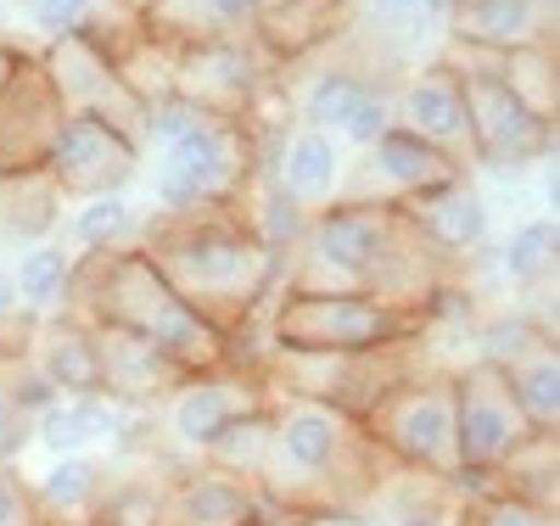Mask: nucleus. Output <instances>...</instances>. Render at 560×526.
Instances as JSON below:
<instances>
[{
    "mask_svg": "<svg viewBox=\"0 0 560 526\" xmlns=\"http://www.w3.org/2000/svg\"><path fill=\"white\" fill-rule=\"evenodd\" d=\"M280 285H292V292H370L432 319V303L448 285V264L409 230L404 208L342 197L308 213Z\"/></svg>",
    "mask_w": 560,
    "mask_h": 526,
    "instance_id": "obj_1",
    "label": "nucleus"
},
{
    "mask_svg": "<svg viewBox=\"0 0 560 526\" xmlns=\"http://www.w3.org/2000/svg\"><path fill=\"white\" fill-rule=\"evenodd\" d=\"M140 253L158 264L179 303H191L213 330L236 337L258 325L287 280V258L258 242L242 208L213 213H147Z\"/></svg>",
    "mask_w": 560,
    "mask_h": 526,
    "instance_id": "obj_2",
    "label": "nucleus"
},
{
    "mask_svg": "<svg viewBox=\"0 0 560 526\" xmlns=\"http://www.w3.org/2000/svg\"><path fill=\"white\" fill-rule=\"evenodd\" d=\"M387 470L393 465L370 443L364 420L331 404H314V398L269 393V454H264V470L253 488L275 515L364 510L370 499H382Z\"/></svg>",
    "mask_w": 560,
    "mask_h": 526,
    "instance_id": "obj_3",
    "label": "nucleus"
},
{
    "mask_svg": "<svg viewBox=\"0 0 560 526\" xmlns=\"http://www.w3.org/2000/svg\"><path fill=\"white\" fill-rule=\"evenodd\" d=\"M68 308L90 325H113L129 337L152 342L158 353H168L185 375H208L224 370L230 337L213 330L191 303L174 297V285L158 274V264L129 247V253H96L73 264V292Z\"/></svg>",
    "mask_w": 560,
    "mask_h": 526,
    "instance_id": "obj_4",
    "label": "nucleus"
},
{
    "mask_svg": "<svg viewBox=\"0 0 560 526\" xmlns=\"http://www.w3.org/2000/svg\"><path fill=\"white\" fill-rule=\"evenodd\" d=\"M427 314L382 303L370 292H292V285H280L264 314L269 353H382L427 342Z\"/></svg>",
    "mask_w": 560,
    "mask_h": 526,
    "instance_id": "obj_5",
    "label": "nucleus"
},
{
    "mask_svg": "<svg viewBox=\"0 0 560 526\" xmlns=\"http://www.w3.org/2000/svg\"><path fill=\"white\" fill-rule=\"evenodd\" d=\"M152 208L158 213H213V208H242L258 179V152L247 124L202 118L179 140L152 152Z\"/></svg>",
    "mask_w": 560,
    "mask_h": 526,
    "instance_id": "obj_6",
    "label": "nucleus"
},
{
    "mask_svg": "<svg viewBox=\"0 0 560 526\" xmlns=\"http://www.w3.org/2000/svg\"><path fill=\"white\" fill-rule=\"evenodd\" d=\"M438 62H448L459 73V90H465V163L493 168V174H527V168H544L555 157V124L533 118L504 90V79L493 73L499 57L448 45Z\"/></svg>",
    "mask_w": 560,
    "mask_h": 526,
    "instance_id": "obj_7",
    "label": "nucleus"
},
{
    "mask_svg": "<svg viewBox=\"0 0 560 526\" xmlns=\"http://www.w3.org/2000/svg\"><path fill=\"white\" fill-rule=\"evenodd\" d=\"M364 432L387 454V465L432 476V482H454L459 448H454V375L443 370H415L409 381L364 414Z\"/></svg>",
    "mask_w": 560,
    "mask_h": 526,
    "instance_id": "obj_8",
    "label": "nucleus"
},
{
    "mask_svg": "<svg viewBox=\"0 0 560 526\" xmlns=\"http://www.w3.org/2000/svg\"><path fill=\"white\" fill-rule=\"evenodd\" d=\"M420 370V342L382 348V353H269L264 387L280 398H314L353 420H364L398 381Z\"/></svg>",
    "mask_w": 560,
    "mask_h": 526,
    "instance_id": "obj_9",
    "label": "nucleus"
},
{
    "mask_svg": "<svg viewBox=\"0 0 560 526\" xmlns=\"http://www.w3.org/2000/svg\"><path fill=\"white\" fill-rule=\"evenodd\" d=\"M275 90H280V73L253 45V34L179 39V51H174V84H168V95L191 102L208 118L247 124Z\"/></svg>",
    "mask_w": 560,
    "mask_h": 526,
    "instance_id": "obj_10",
    "label": "nucleus"
},
{
    "mask_svg": "<svg viewBox=\"0 0 560 526\" xmlns=\"http://www.w3.org/2000/svg\"><path fill=\"white\" fill-rule=\"evenodd\" d=\"M39 68H45V79H51L68 118H96V124H113L118 135L140 140V118H147V107L135 102V90L124 84L118 62L102 51L96 39H84V34L45 39Z\"/></svg>",
    "mask_w": 560,
    "mask_h": 526,
    "instance_id": "obj_11",
    "label": "nucleus"
},
{
    "mask_svg": "<svg viewBox=\"0 0 560 526\" xmlns=\"http://www.w3.org/2000/svg\"><path fill=\"white\" fill-rule=\"evenodd\" d=\"M527 437L533 432H527L516 398H510V387H504V370L488 364V359H471L454 375V448H459V470H499Z\"/></svg>",
    "mask_w": 560,
    "mask_h": 526,
    "instance_id": "obj_12",
    "label": "nucleus"
},
{
    "mask_svg": "<svg viewBox=\"0 0 560 526\" xmlns=\"http://www.w3.org/2000/svg\"><path fill=\"white\" fill-rule=\"evenodd\" d=\"M140 168H147L140 140H129L96 118H62V129L51 140V157H45V179L62 190V202H90V197L129 190Z\"/></svg>",
    "mask_w": 560,
    "mask_h": 526,
    "instance_id": "obj_13",
    "label": "nucleus"
},
{
    "mask_svg": "<svg viewBox=\"0 0 560 526\" xmlns=\"http://www.w3.org/2000/svg\"><path fill=\"white\" fill-rule=\"evenodd\" d=\"M269 393H264V375H242V370H208V375H185L179 387L158 404L163 414V432L174 437L179 454L202 459L230 425H236L242 414L264 409Z\"/></svg>",
    "mask_w": 560,
    "mask_h": 526,
    "instance_id": "obj_14",
    "label": "nucleus"
},
{
    "mask_svg": "<svg viewBox=\"0 0 560 526\" xmlns=\"http://www.w3.org/2000/svg\"><path fill=\"white\" fill-rule=\"evenodd\" d=\"M62 118L68 113L39 68V51H28L18 62V73L7 79V90H0V179L39 174L45 157H51V140H57Z\"/></svg>",
    "mask_w": 560,
    "mask_h": 526,
    "instance_id": "obj_15",
    "label": "nucleus"
},
{
    "mask_svg": "<svg viewBox=\"0 0 560 526\" xmlns=\"http://www.w3.org/2000/svg\"><path fill=\"white\" fill-rule=\"evenodd\" d=\"M454 179H465V163H459V157L427 147L420 135H409V129L393 124L376 147L364 152V168L348 174L342 197H370V202H393V208H398V202H415V197L443 190V185H454Z\"/></svg>",
    "mask_w": 560,
    "mask_h": 526,
    "instance_id": "obj_16",
    "label": "nucleus"
},
{
    "mask_svg": "<svg viewBox=\"0 0 560 526\" xmlns=\"http://www.w3.org/2000/svg\"><path fill=\"white\" fill-rule=\"evenodd\" d=\"M269 504L258 499V488L247 476H230L219 465H185L158 488V510L152 526H247L258 521Z\"/></svg>",
    "mask_w": 560,
    "mask_h": 526,
    "instance_id": "obj_17",
    "label": "nucleus"
},
{
    "mask_svg": "<svg viewBox=\"0 0 560 526\" xmlns=\"http://www.w3.org/2000/svg\"><path fill=\"white\" fill-rule=\"evenodd\" d=\"M560 0H454V12L443 17L448 45L465 51H527V45H555Z\"/></svg>",
    "mask_w": 560,
    "mask_h": 526,
    "instance_id": "obj_18",
    "label": "nucleus"
},
{
    "mask_svg": "<svg viewBox=\"0 0 560 526\" xmlns=\"http://www.w3.org/2000/svg\"><path fill=\"white\" fill-rule=\"evenodd\" d=\"M258 179H269L298 213H319V208L342 202V190H348V147L337 135L298 124Z\"/></svg>",
    "mask_w": 560,
    "mask_h": 526,
    "instance_id": "obj_19",
    "label": "nucleus"
},
{
    "mask_svg": "<svg viewBox=\"0 0 560 526\" xmlns=\"http://www.w3.org/2000/svg\"><path fill=\"white\" fill-rule=\"evenodd\" d=\"M359 0H275L253 23V45L275 62V73H287L292 62L331 51V45L353 28Z\"/></svg>",
    "mask_w": 560,
    "mask_h": 526,
    "instance_id": "obj_20",
    "label": "nucleus"
},
{
    "mask_svg": "<svg viewBox=\"0 0 560 526\" xmlns=\"http://www.w3.org/2000/svg\"><path fill=\"white\" fill-rule=\"evenodd\" d=\"M393 124L465 163V90H459V73L448 62L415 68L393 90Z\"/></svg>",
    "mask_w": 560,
    "mask_h": 526,
    "instance_id": "obj_21",
    "label": "nucleus"
},
{
    "mask_svg": "<svg viewBox=\"0 0 560 526\" xmlns=\"http://www.w3.org/2000/svg\"><path fill=\"white\" fill-rule=\"evenodd\" d=\"M28 364L51 381L62 398H102V353H96V325L79 319L73 308L34 319L28 342H23Z\"/></svg>",
    "mask_w": 560,
    "mask_h": 526,
    "instance_id": "obj_22",
    "label": "nucleus"
},
{
    "mask_svg": "<svg viewBox=\"0 0 560 526\" xmlns=\"http://www.w3.org/2000/svg\"><path fill=\"white\" fill-rule=\"evenodd\" d=\"M96 353H102V398L124 409H158L185 381V370L168 353L113 325H96Z\"/></svg>",
    "mask_w": 560,
    "mask_h": 526,
    "instance_id": "obj_23",
    "label": "nucleus"
},
{
    "mask_svg": "<svg viewBox=\"0 0 560 526\" xmlns=\"http://www.w3.org/2000/svg\"><path fill=\"white\" fill-rule=\"evenodd\" d=\"M409 230L427 242L443 264L465 258V253H477L488 242V202H482V190L471 179H454L443 190H427V197H415V202H398Z\"/></svg>",
    "mask_w": 560,
    "mask_h": 526,
    "instance_id": "obj_24",
    "label": "nucleus"
},
{
    "mask_svg": "<svg viewBox=\"0 0 560 526\" xmlns=\"http://www.w3.org/2000/svg\"><path fill=\"white\" fill-rule=\"evenodd\" d=\"M499 370H504V387H510V398H516V409L527 420V432L555 437V425H560V353H555V342L538 337L522 353L499 359Z\"/></svg>",
    "mask_w": 560,
    "mask_h": 526,
    "instance_id": "obj_25",
    "label": "nucleus"
},
{
    "mask_svg": "<svg viewBox=\"0 0 560 526\" xmlns=\"http://www.w3.org/2000/svg\"><path fill=\"white\" fill-rule=\"evenodd\" d=\"M376 90H387L376 73H364V68H353V62H325V68L292 95V118H298L303 129L342 135V124H348Z\"/></svg>",
    "mask_w": 560,
    "mask_h": 526,
    "instance_id": "obj_26",
    "label": "nucleus"
},
{
    "mask_svg": "<svg viewBox=\"0 0 560 526\" xmlns=\"http://www.w3.org/2000/svg\"><path fill=\"white\" fill-rule=\"evenodd\" d=\"M107 488L113 476L102 459L90 454H68V459H51V470L34 482V504L45 521H96V510L107 504Z\"/></svg>",
    "mask_w": 560,
    "mask_h": 526,
    "instance_id": "obj_27",
    "label": "nucleus"
},
{
    "mask_svg": "<svg viewBox=\"0 0 560 526\" xmlns=\"http://www.w3.org/2000/svg\"><path fill=\"white\" fill-rule=\"evenodd\" d=\"M73 264L79 253L57 247V242H34V247H18V264L7 269L12 274V292H18V308L28 319H51L68 308V292H73Z\"/></svg>",
    "mask_w": 560,
    "mask_h": 526,
    "instance_id": "obj_28",
    "label": "nucleus"
},
{
    "mask_svg": "<svg viewBox=\"0 0 560 526\" xmlns=\"http://www.w3.org/2000/svg\"><path fill=\"white\" fill-rule=\"evenodd\" d=\"M62 224V190L39 174H18V179H0V242H51V230Z\"/></svg>",
    "mask_w": 560,
    "mask_h": 526,
    "instance_id": "obj_29",
    "label": "nucleus"
},
{
    "mask_svg": "<svg viewBox=\"0 0 560 526\" xmlns=\"http://www.w3.org/2000/svg\"><path fill=\"white\" fill-rule=\"evenodd\" d=\"M264 0H152L147 28L168 39H208V34H253Z\"/></svg>",
    "mask_w": 560,
    "mask_h": 526,
    "instance_id": "obj_30",
    "label": "nucleus"
},
{
    "mask_svg": "<svg viewBox=\"0 0 560 526\" xmlns=\"http://www.w3.org/2000/svg\"><path fill=\"white\" fill-rule=\"evenodd\" d=\"M73 230V247L79 258H96V253H129L140 247V235H147V213H140L124 190H113V197H90L73 208L68 219Z\"/></svg>",
    "mask_w": 560,
    "mask_h": 526,
    "instance_id": "obj_31",
    "label": "nucleus"
},
{
    "mask_svg": "<svg viewBox=\"0 0 560 526\" xmlns=\"http://www.w3.org/2000/svg\"><path fill=\"white\" fill-rule=\"evenodd\" d=\"M555 253H560L555 213H538V219L510 230V242L499 247V274L510 285H522V292H533V285H544L555 274Z\"/></svg>",
    "mask_w": 560,
    "mask_h": 526,
    "instance_id": "obj_32",
    "label": "nucleus"
},
{
    "mask_svg": "<svg viewBox=\"0 0 560 526\" xmlns=\"http://www.w3.org/2000/svg\"><path fill=\"white\" fill-rule=\"evenodd\" d=\"M555 45H527V51H504L499 62H493V73L504 79V90L516 95V102L533 113V118H544V124H555Z\"/></svg>",
    "mask_w": 560,
    "mask_h": 526,
    "instance_id": "obj_33",
    "label": "nucleus"
},
{
    "mask_svg": "<svg viewBox=\"0 0 560 526\" xmlns=\"http://www.w3.org/2000/svg\"><path fill=\"white\" fill-rule=\"evenodd\" d=\"M264 454H269V404L230 425V432L202 454V465H219V470H230V476H247V482H258Z\"/></svg>",
    "mask_w": 560,
    "mask_h": 526,
    "instance_id": "obj_34",
    "label": "nucleus"
},
{
    "mask_svg": "<svg viewBox=\"0 0 560 526\" xmlns=\"http://www.w3.org/2000/svg\"><path fill=\"white\" fill-rule=\"evenodd\" d=\"M102 0H28V23L45 34V39H68V34H84L96 23Z\"/></svg>",
    "mask_w": 560,
    "mask_h": 526,
    "instance_id": "obj_35",
    "label": "nucleus"
},
{
    "mask_svg": "<svg viewBox=\"0 0 560 526\" xmlns=\"http://www.w3.org/2000/svg\"><path fill=\"white\" fill-rule=\"evenodd\" d=\"M28 342V337H23ZM18 342V348H23ZM34 443V420L12 404V393H7V348H0V465H18L23 459V448Z\"/></svg>",
    "mask_w": 560,
    "mask_h": 526,
    "instance_id": "obj_36",
    "label": "nucleus"
},
{
    "mask_svg": "<svg viewBox=\"0 0 560 526\" xmlns=\"http://www.w3.org/2000/svg\"><path fill=\"white\" fill-rule=\"evenodd\" d=\"M0 526H51L34 504V488L23 482L18 465H0Z\"/></svg>",
    "mask_w": 560,
    "mask_h": 526,
    "instance_id": "obj_37",
    "label": "nucleus"
},
{
    "mask_svg": "<svg viewBox=\"0 0 560 526\" xmlns=\"http://www.w3.org/2000/svg\"><path fill=\"white\" fill-rule=\"evenodd\" d=\"M387 526H448V515H443L438 504H420V499H415V504H398V515H393Z\"/></svg>",
    "mask_w": 560,
    "mask_h": 526,
    "instance_id": "obj_38",
    "label": "nucleus"
},
{
    "mask_svg": "<svg viewBox=\"0 0 560 526\" xmlns=\"http://www.w3.org/2000/svg\"><path fill=\"white\" fill-rule=\"evenodd\" d=\"M28 57V45H18L12 34H0V90H7V79L18 73V62Z\"/></svg>",
    "mask_w": 560,
    "mask_h": 526,
    "instance_id": "obj_39",
    "label": "nucleus"
},
{
    "mask_svg": "<svg viewBox=\"0 0 560 526\" xmlns=\"http://www.w3.org/2000/svg\"><path fill=\"white\" fill-rule=\"evenodd\" d=\"M18 314L23 308H18V292H12V274H7V264H0V330H12Z\"/></svg>",
    "mask_w": 560,
    "mask_h": 526,
    "instance_id": "obj_40",
    "label": "nucleus"
},
{
    "mask_svg": "<svg viewBox=\"0 0 560 526\" xmlns=\"http://www.w3.org/2000/svg\"><path fill=\"white\" fill-rule=\"evenodd\" d=\"M247 526H287V521H280L275 510H264V515H258V521H247Z\"/></svg>",
    "mask_w": 560,
    "mask_h": 526,
    "instance_id": "obj_41",
    "label": "nucleus"
},
{
    "mask_svg": "<svg viewBox=\"0 0 560 526\" xmlns=\"http://www.w3.org/2000/svg\"><path fill=\"white\" fill-rule=\"evenodd\" d=\"M0 34H7V0H0Z\"/></svg>",
    "mask_w": 560,
    "mask_h": 526,
    "instance_id": "obj_42",
    "label": "nucleus"
}]
</instances>
